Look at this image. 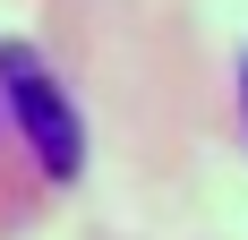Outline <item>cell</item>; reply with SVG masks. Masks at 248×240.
Returning <instances> with one entry per match:
<instances>
[{
	"label": "cell",
	"mask_w": 248,
	"mask_h": 240,
	"mask_svg": "<svg viewBox=\"0 0 248 240\" xmlns=\"http://www.w3.org/2000/svg\"><path fill=\"white\" fill-rule=\"evenodd\" d=\"M0 95H9V120H17V137L34 146V163H43L51 180H77V171H86V129H77L69 95H60L26 51H0Z\"/></svg>",
	"instance_id": "6da1fadb"
}]
</instances>
